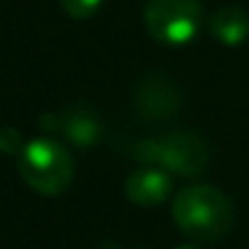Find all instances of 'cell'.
Returning <instances> with one entry per match:
<instances>
[{
    "label": "cell",
    "instance_id": "obj_1",
    "mask_svg": "<svg viewBox=\"0 0 249 249\" xmlns=\"http://www.w3.org/2000/svg\"><path fill=\"white\" fill-rule=\"evenodd\" d=\"M171 217L186 237L215 242L230 232L234 222V208L220 188L193 183L174 196Z\"/></svg>",
    "mask_w": 249,
    "mask_h": 249
},
{
    "label": "cell",
    "instance_id": "obj_7",
    "mask_svg": "<svg viewBox=\"0 0 249 249\" xmlns=\"http://www.w3.org/2000/svg\"><path fill=\"white\" fill-rule=\"evenodd\" d=\"M210 32L217 42L237 47L249 39V13L239 5H222L210 18Z\"/></svg>",
    "mask_w": 249,
    "mask_h": 249
},
{
    "label": "cell",
    "instance_id": "obj_6",
    "mask_svg": "<svg viewBox=\"0 0 249 249\" xmlns=\"http://www.w3.org/2000/svg\"><path fill=\"white\" fill-rule=\"evenodd\" d=\"M135 105L149 120H161L176 112L178 90L164 76H147L135 88Z\"/></svg>",
    "mask_w": 249,
    "mask_h": 249
},
{
    "label": "cell",
    "instance_id": "obj_9",
    "mask_svg": "<svg viewBox=\"0 0 249 249\" xmlns=\"http://www.w3.org/2000/svg\"><path fill=\"white\" fill-rule=\"evenodd\" d=\"M64 13L73 20H88L98 13V8L103 5V0H59Z\"/></svg>",
    "mask_w": 249,
    "mask_h": 249
},
{
    "label": "cell",
    "instance_id": "obj_10",
    "mask_svg": "<svg viewBox=\"0 0 249 249\" xmlns=\"http://www.w3.org/2000/svg\"><path fill=\"white\" fill-rule=\"evenodd\" d=\"M25 149L22 137L15 127H3L0 130V152L3 154H20Z\"/></svg>",
    "mask_w": 249,
    "mask_h": 249
},
{
    "label": "cell",
    "instance_id": "obj_4",
    "mask_svg": "<svg viewBox=\"0 0 249 249\" xmlns=\"http://www.w3.org/2000/svg\"><path fill=\"white\" fill-rule=\"evenodd\" d=\"M144 22L149 35L169 47L188 44L203 25L200 0H147Z\"/></svg>",
    "mask_w": 249,
    "mask_h": 249
},
{
    "label": "cell",
    "instance_id": "obj_8",
    "mask_svg": "<svg viewBox=\"0 0 249 249\" xmlns=\"http://www.w3.org/2000/svg\"><path fill=\"white\" fill-rule=\"evenodd\" d=\"M66 135L76 142V144H93L100 137V127L98 122L88 115H71L64 124Z\"/></svg>",
    "mask_w": 249,
    "mask_h": 249
},
{
    "label": "cell",
    "instance_id": "obj_2",
    "mask_svg": "<svg viewBox=\"0 0 249 249\" xmlns=\"http://www.w3.org/2000/svg\"><path fill=\"white\" fill-rule=\"evenodd\" d=\"M132 157L181 178L200 176L210 164L208 144L193 132H169L157 140H142L132 147Z\"/></svg>",
    "mask_w": 249,
    "mask_h": 249
},
{
    "label": "cell",
    "instance_id": "obj_3",
    "mask_svg": "<svg viewBox=\"0 0 249 249\" xmlns=\"http://www.w3.org/2000/svg\"><path fill=\"white\" fill-rule=\"evenodd\" d=\"M18 169L22 181L42 196H59L73 181L71 152H66L64 144L49 137L27 142L25 149L20 152Z\"/></svg>",
    "mask_w": 249,
    "mask_h": 249
},
{
    "label": "cell",
    "instance_id": "obj_5",
    "mask_svg": "<svg viewBox=\"0 0 249 249\" xmlns=\"http://www.w3.org/2000/svg\"><path fill=\"white\" fill-rule=\"evenodd\" d=\"M124 196L140 208L161 205L171 196V174H166L159 166L144 164L124 178Z\"/></svg>",
    "mask_w": 249,
    "mask_h": 249
},
{
    "label": "cell",
    "instance_id": "obj_11",
    "mask_svg": "<svg viewBox=\"0 0 249 249\" xmlns=\"http://www.w3.org/2000/svg\"><path fill=\"white\" fill-rule=\"evenodd\" d=\"M176 249H203V247H198V244H181V247H176Z\"/></svg>",
    "mask_w": 249,
    "mask_h": 249
}]
</instances>
